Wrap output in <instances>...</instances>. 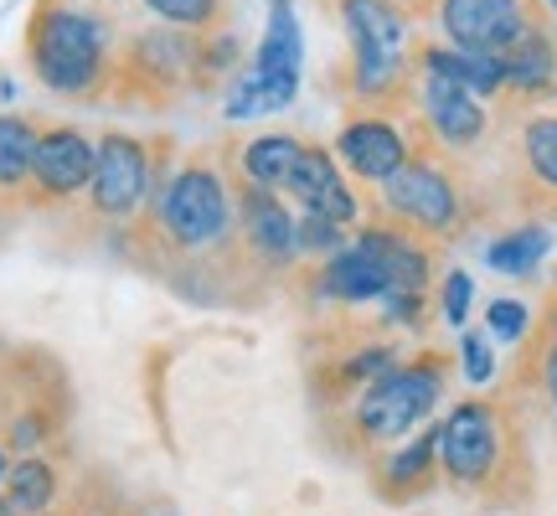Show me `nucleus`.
<instances>
[{
	"instance_id": "obj_3",
	"label": "nucleus",
	"mask_w": 557,
	"mask_h": 516,
	"mask_svg": "<svg viewBox=\"0 0 557 516\" xmlns=\"http://www.w3.org/2000/svg\"><path fill=\"white\" fill-rule=\"evenodd\" d=\"M197 52L201 32L165 26V21L114 41V67H109L103 99L135 103V109H165L197 88Z\"/></svg>"
},
{
	"instance_id": "obj_9",
	"label": "nucleus",
	"mask_w": 557,
	"mask_h": 516,
	"mask_svg": "<svg viewBox=\"0 0 557 516\" xmlns=\"http://www.w3.org/2000/svg\"><path fill=\"white\" fill-rule=\"evenodd\" d=\"M532 21H537L532 0H438L444 37H449V47H465V52L506 58Z\"/></svg>"
},
{
	"instance_id": "obj_20",
	"label": "nucleus",
	"mask_w": 557,
	"mask_h": 516,
	"mask_svg": "<svg viewBox=\"0 0 557 516\" xmlns=\"http://www.w3.org/2000/svg\"><path fill=\"white\" fill-rule=\"evenodd\" d=\"M299 150H305V139L299 135H259V139H248L238 150V171L253 186H269V192H284V181H289V171H295V160Z\"/></svg>"
},
{
	"instance_id": "obj_21",
	"label": "nucleus",
	"mask_w": 557,
	"mask_h": 516,
	"mask_svg": "<svg viewBox=\"0 0 557 516\" xmlns=\"http://www.w3.org/2000/svg\"><path fill=\"white\" fill-rule=\"evenodd\" d=\"M517 160L537 197H557V114H537V120L521 124Z\"/></svg>"
},
{
	"instance_id": "obj_7",
	"label": "nucleus",
	"mask_w": 557,
	"mask_h": 516,
	"mask_svg": "<svg viewBox=\"0 0 557 516\" xmlns=\"http://www.w3.org/2000/svg\"><path fill=\"white\" fill-rule=\"evenodd\" d=\"M382 212L418 238H449L465 222V192L429 150H413L393 176L382 181Z\"/></svg>"
},
{
	"instance_id": "obj_27",
	"label": "nucleus",
	"mask_w": 557,
	"mask_h": 516,
	"mask_svg": "<svg viewBox=\"0 0 557 516\" xmlns=\"http://www.w3.org/2000/svg\"><path fill=\"white\" fill-rule=\"evenodd\" d=\"M459 357H465V378H470V382H491V378H496V352H491V341H485V336H475V331H470V336L459 341Z\"/></svg>"
},
{
	"instance_id": "obj_33",
	"label": "nucleus",
	"mask_w": 557,
	"mask_h": 516,
	"mask_svg": "<svg viewBox=\"0 0 557 516\" xmlns=\"http://www.w3.org/2000/svg\"><path fill=\"white\" fill-rule=\"evenodd\" d=\"M269 5H295V0H269Z\"/></svg>"
},
{
	"instance_id": "obj_2",
	"label": "nucleus",
	"mask_w": 557,
	"mask_h": 516,
	"mask_svg": "<svg viewBox=\"0 0 557 516\" xmlns=\"http://www.w3.org/2000/svg\"><path fill=\"white\" fill-rule=\"evenodd\" d=\"M341 32L351 41L346 88L367 109L408 99V16L398 0H341Z\"/></svg>"
},
{
	"instance_id": "obj_19",
	"label": "nucleus",
	"mask_w": 557,
	"mask_h": 516,
	"mask_svg": "<svg viewBox=\"0 0 557 516\" xmlns=\"http://www.w3.org/2000/svg\"><path fill=\"white\" fill-rule=\"evenodd\" d=\"M58 470L47 465L41 455H21L5 480H0V496H5V512L11 516H47L52 501H58Z\"/></svg>"
},
{
	"instance_id": "obj_18",
	"label": "nucleus",
	"mask_w": 557,
	"mask_h": 516,
	"mask_svg": "<svg viewBox=\"0 0 557 516\" xmlns=\"http://www.w3.org/2000/svg\"><path fill=\"white\" fill-rule=\"evenodd\" d=\"M418 67L423 73H444V78L465 83L470 94L491 99L506 88V62L491 58V52H465V47H423L418 52Z\"/></svg>"
},
{
	"instance_id": "obj_8",
	"label": "nucleus",
	"mask_w": 557,
	"mask_h": 516,
	"mask_svg": "<svg viewBox=\"0 0 557 516\" xmlns=\"http://www.w3.org/2000/svg\"><path fill=\"white\" fill-rule=\"evenodd\" d=\"M150 160H156V150L124 130H109L103 139H94V176L83 186L88 212L99 222L129 228L150 201Z\"/></svg>"
},
{
	"instance_id": "obj_31",
	"label": "nucleus",
	"mask_w": 557,
	"mask_h": 516,
	"mask_svg": "<svg viewBox=\"0 0 557 516\" xmlns=\"http://www.w3.org/2000/svg\"><path fill=\"white\" fill-rule=\"evenodd\" d=\"M5 470H11V459H5V444H0V480H5Z\"/></svg>"
},
{
	"instance_id": "obj_10",
	"label": "nucleus",
	"mask_w": 557,
	"mask_h": 516,
	"mask_svg": "<svg viewBox=\"0 0 557 516\" xmlns=\"http://www.w3.org/2000/svg\"><path fill=\"white\" fill-rule=\"evenodd\" d=\"M94 176V139L73 124H52L37 135L32 150V176H26V201L37 207H62L73 201Z\"/></svg>"
},
{
	"instance_id": "obj_34",
	"label": "nucleus",
	"mask_w": 557,
	"mask_h": 516,
	"mask_svg": "<svg viewBox=\"0 0 557 516\" xmlns=\"http://www.w3.org/2000/svg\"><path fill=\"white\" fill-rule=\"evenodd\" d=\"M553 5H557V0H553Z\"/></svg>"
},
{
	"instance_id": "obj_29",
	"label": "nucleus",
	"mask_w": 557,
	"mask_h": 516,
	"mask_svg": "<svg viewBox=\"0 0 557 516\" xmlns=\"http://www.w3.org/2000/svg\"><path fill=\"white\" fill-rule=\"evenodd\" d=\"M537 378H542V388H547V397H553V408H557V336H542Z\"/></svg>"
},
{
	"instance_id": "obj_11",
	"label": "nucleus",
	"mask_w": 557,
	"mask_h": 516,
	"mask_svg": "<svg viewBox=\"0 0 557 516\" xmlns=\"http://www.w3.org/2000/svg\"><path fill=\"white\" fill-rule=\"evenodd\" d=\"M238 238L243 248L259 258L269 274L278 269H289L299 258V238H295V218H289V207L269 192V186H253V181L238 171Z\"/></svg>"
},
{
	"instance_id": "obj_1",
	"label": "nucleus",
	"mask_w": 557,
	"mask_h": 516,
	"mask_svg": "<svg viewBox=\"0 0 557 516\" xmlns=\"http://www.w3.org/2000/svg\"><path fill=\"white\" fill-rule=\"evenodd\" d=\"M26 62L41 88L62 99H103L114 67V37L103 16L83 11L78 0H37L26 21Z\"/></svg>"
},
{
	"instance_id": "obj_26",
	"label": "nucleus",
	"mask_w": 557,
	"mask_h": 516,
	"mask_svg": "<svg viewBox=\"0 0 557 516\" xmlns=\"http://www.w3.org/2000/svg\"><path fill=\"white\" fill-rule=\"evenodd\" d=\"M470 295H475L470 274H465V269H449V274H444V290H438V310H444L449 325H465V320H470Z\"/></svg>"
},
{
	"instance_id": "obj_25",
	"label": "nucleus",
	"mask_w": 557,
	"mask_h": 516,
	"mask_svg": "<svg viewBox=\"0 0 557 516\" xmlns=\"http://www.w3.org/2000/svg\"><path fill=\"white\" fill-rule=\"evenodd\" d=\"M295 238H299V254L331 258V254L346 248V222H331V218H320V212H305V218L295 222Z\"/></svg>"
},
{
	"instance_id": "obj_22",
	"label": "nucleus",
	"mask_w": 557,
	"mask_h": 516,
	"mask_svg": "<svg viewBox=\"0 0 557 516\" xmlns=\"http://www.w3.org/2000/svg\"><path fill=\"white\" fill-rule=\"evenodd\" d=\"M37 124L21 114H0V192H21L32 176V150H37Z\"/></svg>"
},
{
	"instance_id": "obj_16",
	"label": "nucleus",
	"mask_w": 557,
	"mask_h": 516,
	"mask_svg": "<svg viewBox=\"0 0 557 516\" xmlns=\"http://www.w3.org/2000/svg\"><path fill=\"white\" fill-rule=\"evenodd\" d=\"M500 62H506V88H517V94H547L557 83V41H553L547 16L532 21Z\"/></svg>"
},
{
	"instance_id": "obj_17",
	"label": "nucleus",
	"mask_w": 557,
	"mask_h": 516,
	"mask_svg": "<svg viewBox=\"0 0 557 516\" xmlns=\"http://www.w3.org/2000/svg\"><path fill=\"white\" fill-rule=\"evenodd\" d=\"M434 470H438V429H429L413 444H403V450L387 455V465L377 470V491L387 501H413L434 486Z\"/></svg>"
},
{
	"instance_id": "obj_23",
	"label": "nucleus",
	"mask_w": 557,
	"mask_h": 516,
	"mask_svg": "<svg viewBox=\"0 0 557 516\" xmlns=\"http://www.w3.org/2000/svg\"><path fill=\"white\" fill-rule=\"evenodd\" d=\"M553 238H547V228H517V233H506L485 248V263L500 269V274H532L542 258H547Z\"/></svg>"
},
{
	"instance_id": "obj_24",
	"label": "nucleus",
	"mask_w": 557,
	"mask_h": 516,
	"mask_svg": "<svg viewBox=\"0 0 557 516\" xmlns=\"http://www.w3.org/2000/svg\"><path fill=\"white\" fill-rule=\"evenodd\" d=\"M145 11L165 26H186V32H218L233 21V5L227 0H139Z\"/></svg>"
},
{
	"instance_id": "obj_12",
	"label": "nucleus",
	"mask_w": 557,
	"mask_h": 516,
	"mask_svg": "<svg viewBox=\"0 0 557 516\" xmlns=\"http://www.w3.org/2000/svg\"><path fill=\"white\" fill-rule=\"evenodd\" d=\"M387 290H393V274H387V254H382L372 228H361L357 238L325 258L315 274V295L336 299V305H367V299H382Z\"/></svg>"
},
{
	"instance_id": "obj_32",
	"label": "nucleus",
	"mask_w": 557,
	"mask_h": 516,
	"mask_svg": "<svg viewBox=\"0 0 557 516\" xmlns=\"http://www.w3.org/2000/svg\"><path fill=\"white\" fill-rule=\"evenodd\" d=\"M398 5H418V11H423V5H429V0H398Z\"/></svg>"
},
{
	"instance_id": "obj_5",
	"label": "nucleus",
	"mask_w": 557,
	"mask_h": 516,
	"mask_svg": "<svg viewBox=\"0 0 557 516\" xmlns=\"http://www.w3.org/2000/svg\"><path fill=\"white\" fill-rule=\"evenodd\" d=\"M444 382H449V357H438V352L418 361H398L372 388H361V397L351 403V434L372 450L398 444L403 434H413L418 423L434 414V403L444 397Z\"/></svg>"
},
{
	"instance_id": "obj_4",
	"label": "nucleus",
	"mask_w": 557,
	"mask_h": 516,
	"mask_svg": "<svg viewBox=\"0 0 557 516\" xmlns=\"http://www.w3.org/2000/svg\"><path fill=\"white\" fill-rule=\"evenodd\" d=\"M511 459H517V434L506 414L485 397L455 403V414L438 423V470L455 480V491L500 501L496 491L511 476Z\"/></svg>"
},
{
	"instance_id": "obj_14",
	"label": "nucleus",
	"mask_w": 557,
	"mask_h": 516,
	"mask_svg": "<svg viewBox=\"0 0 557 516\" xmlns=\"http://www.w3.org/2000/svg\"><path fill=\"white\" fill-rule=\"evenodd\" d=\"M408 156H413V145H408V135L387 114H361V120L341 124L336 135V160L357 181H377L382 186Z\"/></svg>"
},
{
	"instance_id": "obj_13",
	"label": "nucleus",
	"mask_w": 557,
	"mask_h": 516,
	"mask_svg": "<svg viewBox=\"0 0 557 516\" xmlns=\"http://www.w3.org/2000/svg\"><path fill=\"white\" fill-rule=\"evenodd\" d=\"M418 109H423V130L444 150H470L485 135V103L470 94L465 83L444 78V73H423L418 78Z\"/></svg>"
},
{
	"instance_id": "obj_6",
	"label": "nucleus",
	"mask_w": 557,
	"mask_h": 516,
	"mask_svg": "<svg viewBox=\"0 0 557 516\" xmlns=\"http://www.w3.org/2000/svg\"><path fill=\"white\" fill-rule=\"evenodd\" d=\"M299 73H305V32H299V16H295V5H274L253 62L227 83V120L233 124L263 120V114L289 109L299 94Z\"/></svg>"
},
{
	"instance_id": "obj_15",
	"label": "nucleus",
	"mask_w": 557,
	"mask_h": 516,
	"mask_svg": "<svg viewBox=\"0 0 557 516\" xmlns=\"http://www.w3.org/2000/svg\"><path fill=\"white\" fill-rule=\"evenodd\" d=\"M284 192H289L305 212H320V218H331V222H357V197H351V186L341 176L336 150H325V145H310V139H305V150H299Z\"/></svg>"
},
{
	"instance_id": "obj_30",
	"label": "nucleus",
	"mask_w": 557,
	"mask_h": 516,
	"mask_svg": "<svg viewBox=\"0 0 557 516\" xmlns=\"http://www.w3.org/2000/svg\"><path fill=\"white\" fill-rule=\"evenodd\" d=\"M542 336H557V295H553V305H547V320H542Z\"/></svg>"
},
{
	"instance_id": "obj_28",
	"label": "nucleus",
	"mask_w": 557,
	"mask_h": 516,
	"mask_svg": "<svg viewBox=\"0 0 557 516\" xmlns=\"http://www.w3.org/2000/svg\"><path fill=\"white\" fill-rule=\"evenodd\" d=\"M485 320H491V336H500V341L527 336V305H517V299H496V305L485 310Z\"/></svg>"
}]
</instances>
